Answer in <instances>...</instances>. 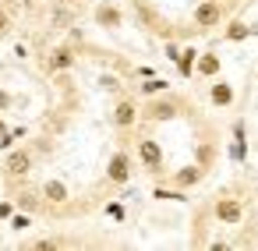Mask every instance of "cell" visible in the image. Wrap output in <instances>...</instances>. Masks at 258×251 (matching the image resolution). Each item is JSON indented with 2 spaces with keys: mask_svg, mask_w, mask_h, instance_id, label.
Listing matches in <instances>:
<instances>
[{
  "mask_svg": "<svg viewBox=\"0 0 258 251\" xmlns=\"http://www.w3.org/2000/svg\"><path fill=\"white\" fill-rule=\"evenodd\" d=\"M191 22H195V29H198V32L216 29V25L223 22V4H219V0H198V8H195Z\"/></svg>",
  "mask_w": 258,
  "mask_h": 251,
  "instance_id": "6da1fadb",
  "label": "cell"
},
{
  "mask_svg": "<svg viewBox=\"0 0 258 251\" xmlns=\"http://www.w3.org/2000/svg\"><path fill=\"white\" fill-rule=\"evenodd\" d=\"M212 212H216V219L219 223H226V226H237L240 219H244V202L240 198H216V205H212Z\"/></svg>",
  "mask_w": 258,
  "mask_h": 251,
  "instance_id": "7a4b0ae2",
  "label": "cell"
},
{
  "mask_svg": "<svg viewBox=\"0 0 258 251\" xmlns=\"http://www.w3.org/2000/svg\"><path fill=\"white\" fill-rule=\"evenodd\" d=\"M138 159L149 173H159L163 170V149L156 138H138Z\"/></svg>",
  "mask_w": 258,
  "mask_h": 251,
  "instance_id": "3957f363",
  "label": "cell"
},
{
  "mask_svg": "<svg viewBox=\"0 0 258 251\" xmlns=\"http://www.w3.org/2000/svg\"><path fill=\"white\" fill-rule=\"evenodd\" d=\"M96 25L99 29H120L124 25V15H120V8L117 4H110V0H103V4H96Z\"/></svg>",
  "mask_w": 258,
  "mask_h": 251,
  "instance_id": "277c9868",
  "label": "cell"
},
{
  "mask_svg": "<svg viewBox=\"0 0 258 251\" xmlns=\"http://www.w3.org/2000/svg\"><path fill=\"white\" fill-rule=\"evenodd\" d=\"M127 177H131V156L127 152H113V159L106 166V180L110 184H127Z\"/></svg>",
  "mask_w": 258,
  "mask_h": 251,
  "instance_id": "5b68a950",
  "label": "cell"
},
{
  "mask_svg": "<svg viewBox=\"0 0 258 251\" xmlns=\"http://www.w3.org/2000/svg\"><path fill=\"white\" fill-rule=\"evenodd\" d=\"M135 120H138V106H135V99H120V103L113 106V113H110V124L120 128V131L131 128Z\"/></svg>",
  "mask_w": 258,
  "mask_h": 251,
  "instance_id": "8992f818",
  "label": "cell"
},
{
  "mask_svg": "<svg viewBox=\"0 0 258 251\" xmlns=\"http://www.w3.org/2000/svg\"><path fill=\"white\" fill-rule=\"evenodd\" d=\"M68 68H75V53H71V46H57V50L50 53V60H46V71H50V75H60V71H68Z\"/></svg>",
  "mask_w": 258,
  "mask_h": 251,
  "instance_id": "52a82bcc",
  "label": "cell"
},
{
  "mask_svg": "<svg viewBox=\"0 0 258 251\" xmlns=\"http://www.w3.org/2000/svg\"><path fill=\"white\" fill-rule=\"evenodd\" d=\"M145 117H149V120H173V117H177V103H173V99H152V103L145 106Z\"/></svg>",
  "mask_w": 258,
  "mask_h": 251,
  "instance_id": "ba28073f",
  "label": "cell"
},
{
  "mask_svg": "<svg viewBox=\"0 0 258 251\" xmlns=\"http://www.w3.org/2000/svg\"><path fill=\"white\" fill-rule=\"evenodd\" d=\"M29 170H32V152L29 149H18V152L8 156V173L11 177H25Z\"/></svg>",
  "mask_w": 258,
  "mask_h": 251,
  "instance_id": "9c48e42d",
  "label": "cell"
},
{
  "mask_svg": "<svg viewBox=\"0 0 258 251\" xmlns=\"http://www.w3.org/2000/svg\"><path fill=\"white\" fill-rule=\"evenodd\" d=\"M71 4H68V0H57V4H53V15H50V22H46V29L50 32H60V29H68V22H71Z\"/></svg>",
  "mask_w": 258,
  "mask_h": 251,
  "instance_id": "30bf717a",
  "label": "cell"
},
{
  "mask_svg": "<svg viewBox=\"0 0 258 251\" xmlns=\"http://www.w3.org/2000/svg\"><path fill=\"white\" fill-rule=\"evenodd\" d=\"M202 177H205V166H202V163H195V166L177 170V173H173V184H177V187H195Z\"/></svg>",
  "mask_w": 258,
  "mask_h": 251,
  "instance_id": "8fae6325",
  "label": "cell"
},
{
  "mask_svg": "<svg viewBox=\"0 0 258 251\" xmlns=\"http://www.w3.org/2000/svg\"><path fill=\"white\" fill-rule=\"evenodd\" d=\"M219 68H223V60H219L216 53H198V64H195V71H198L202 78H216V75H219Z\"/></svg>",
  "mask_w": 258,
  "mask_h": 251,
  "instance_id": "7c38bea8",
  "label": "cell"
},
{
  "mask_svg": "<svg viewBox=\"0 0 258 251\" xmlns=\"http://www.w3.org/2000/svg\"><path fill=\"white\" fill-rule=\"evenodd\" d=\"M209 99H212V106H230V103H233V85L216 82V85L209 89Z\"/></svg>",
  "mask_w": 258,
  "mask_h": 251,
  "instance_id": "4fadbf2b",
  "label": "cell"
},
{
  "mask_svg": "<svg viewBox=\"0 0 258 251\" xmlns=\"http://www.w3.org/2000/svg\"><path fill=\"white\" fill-rule=\"evenodd\" d=\"M43 198L53 202V205L68 202V184H64V180H46V184H43Z\"/></svg>",
  "mask_w": 258,
  "mask_h": 251,
  "instance_id": "5bb4252c",
  "label": "cell"
},
{
  "mask_svg": "<svg viewBox=\"0 0 258 251\" xmlns=\"http://www.w3.org/2000/svg\"><path fill=\"white\" fill-rule=\"evenodd\" d=\"M195 64H198V53L187 46V50H180V57H177V71L184 75V78H191L195 75Z\"/></svg>",
  "mask_w": 258,
  "mask_h": 251,
  "instance_id": "9a60e30c",
  "label": "cell"
},
{
  "mask_svg": "<svg viewBox=\"0 0 258 251\" xmlns=\"http://www.w3.org/2000/svg\"><path fill=\"white\" fill-rule=\"evenodd\" d=\"M254 29L251 25H244V22H230L226 25V32H223V39H230V43H240V39H247Z\"/></svg>",
  "mask_w": 258,
  "mask_h": 251,
  "instance_id": "2e32d148",
  "label": "cell"
},
{
  "mask_svg": "<svg viewBox=\"0 0 258 251\" xmlns=\"http://www.w3.org/2000/svg\"><path fill=\"white\" fill-rule=\"evenodd\" d=\"M166 89H170V82H166V78H145V82L138 85V92H142V96H159V92H166Z\"/></svg>",
  "mask_w": 258,
  "mask_h": 251,
  "instance_id": "e0dca14e",
  "label": "cell"
},
{
  "mask_svg": "<svg viewBox=\"0 0 258 251\" xmlns=\"http://www.w3.org/2000/svg\"><path fill=\"white\" fill-rule=\"evenodd\" d=\"M18 205H22L25 212H39V209H43V202H39L36 195H18Z\"/></svg>",
  "mask_w": 258,
  "mask_h": 251,
  "instance_id": "ac0fdd59",
  "label": "cell"
},
{
  "mask_svg": "<svg viewBox=\"0 0 258 251\" xmlns=\"http://www.w3.org/2000/svg\"><path fill=\"white\" fill-rule=\"evenodd\" d=\"M156 198H159V202H184V191H166V187H156Z\"/></svg>",
  "mask_w": 258,
  "mask_h": 251,
  "instance_id": "d6986e66",
  "label": "cell"
},
{
  "mask_svg": "<svg viewBox=\"0 0 258 251\" xmlns=\"http://www.w3.org/2000/svg\"><path fill=\"white\" fill-rule=\"evenodd\" d=\"M212 156H216V152H212L209 145H202V149H198V163H202L205 170H209V163H212Z\"/></svg>",
  "mask_w": 258,
  "mask_h": 251,
  "instance_id": "ffe728a7",
  "label": "cell"
},
{
  "mask_svg": "<svg viewBox=\"0 0 258 251\" xmlns=\"http://www.w3.org/2000/svg\"><path fill=\"white\" fill-rule=\"evenodd\" d=\"M11 226H15V230H29L32 219H29V216H11Z\"/></svg>",
  "mask_w": 258,
  "mask_h": 251,
  "instance_id": "44dd1931",
  "label": "cell"
},
{
  "mask_svg": "<svg viewBox=\"0 0 258 251\" xmlns=\"http://www.w3.org/2000/svg\"><path fill=\"white\" fill-rule=\"evenodd\" d=\"M106 212H110L113 219H124V205H120V202H110V205H106Z\"/></svg>",
  "mask_w": 258,
  "mask_h": 251,
  "instance_id": "7402d4cb",
  "label": "cell"
},
{
  "mask_svg": "<svg viewBox=\"0 0 258 251\" xmlns=\"http://www.w3.org/2000/svg\"><path fill=\"white\" fill-rule=\"evenodd\" d=\"M177 57H180V50H177L173 43H166V60H173V64H177Z\"/></svg>",
  "mask_w": 258,
  "mask_h": 251,
  "instance_id": "603a6c76",
  "label": "cell"
},
{
  "mask_svg": "<svg viewBox=\"0 0 258 251\" xmlns=\"http://www.w3.org/2000/svg\"><path fill=\"white\" fill-rule=\"evenodd\" d=\"M8 29H11V22H8V15H4V11H0V36H4Z\"/></svg>",
  "mask_w": 258,
  "mask_h": 251,
  "instance_id": "cb8c5ba5",
  "label": "cell"
},
{
  "mask_svg": "<svg viewBox=\"0 0 258 251\" xmlns=\"http://www.w3.org/2000/svg\"><path fill=\"white\" fill-rule=\"evenodd\" d=\"M8 106H11V96H8L4 89H0V110H8Z\"/></svg>",
  "mask_w": 258,
  "mask_h": 251,
  "instance_id": "d4e9b609",
  "label": "cell"
},
{
  "mask_svg": "<svg viewBox=\"0 0 258 251\" xmlns=\"http://www.w3.org/2000/svg\"><path fill=\"white\" fill-rule=\"evenodd\" d=\"M11 216V202H0V219H8Z\"/></svg>",
  "mask_w": 258,
  "mask_h": 251,
  "instance_id": "484cf974",
  "label": "cell"
},
{
  "mask_svg": "<svg viewBox=\"0 0 258 251\" xmlns=\"http://www.w3.org/2000/svg\"><path fill=\"white\" fill-rule=\"evenodd\" d=\"M29 8H43V4H50V0H25Z\"/></svg>",
  "mask_w": 258,
  "mask_h": 251,
  "instance_id": "4316f807",
  "label": "cell"
},
{
  "mask_svg": "<svg viewBox=\"0 0 258 251\" xmlns=\"http://www.w3.org/2000/svg\"><path fill=\"white\" fill-rule=\"evenodd\" d=\"M4 131H8V128H4V120H0V135H4Z\"/></svg>",
  "mask_w": 258,
  "mask_h": 251,
  "instance_id": "83f0119b",
  "label": "cell"
}]
</instances>
